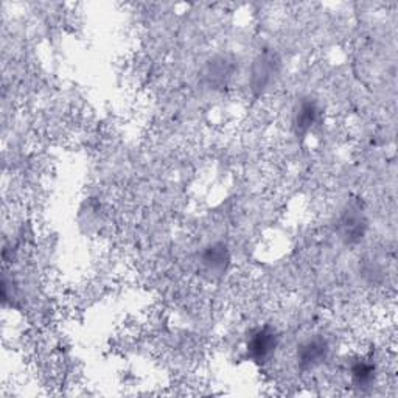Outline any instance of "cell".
Here are the masks:
<instances>
[{
  "label": "cell",
  "instance_id": "cell-1",
  "mask_svg": "<svg viewBox=\"0 0 398 398\" xmlns=\"http://www.w3.org/2000/svg\"><path fill=\"white\" fill-rule=\"evenodd\" d=\"M279 347V335L270 325L256 329L251 336L247 338L246 350L247 356L251 358L254 363H266L276 354Z\"/></svg>",
  "mask_w": 398,
  "mask_h": 398
},
{
  "label": "cell",
  "instance_id": "cell-2",
  "mask_svg": "<svg viewBox=\"0 0 398 398\" xmlns=\"http://www.w3.org/2000/svg\"><path fill=\"white\" fill-rule=\"evenodd\" d=\"M330 355L327 339L321 336L310 338L297 350V363L302 369H315L321 365Z\"/></svg>",
  "mask_w": 398,
  "mask_h": 398
},
{
  "label": "cell",
  "instance_id": "cell-3",
  "mask_svg": "<svg viewBox=\"0 0 398 398\" xmlns=\"http://www.w3.org/2000/svg\"><path fill=\"white\" fill-rule=\"evenodd\" d=\"M317 117H319V109L316 106V103L311 100H304L297 106V110L295 114V125L297 128V131L300 133L310 131L313 125L317 122Z\"/></svg>",
  "mask_w": 398,
  "mask_h": 398
},
{
  "label": "cell",
  "instance_id": "cell-4",
  "mask_svg": "<svg viewBox=\"0 0 398 398\" xmlns=\"http://www.w3.org/2000/svg\"><path fill=\"white\" fill-rule=\"evenodd\" d=\"M350 375L355 386L358 388L369 386L375 378V365L369 363V360H358L354 365H351Z\"/></svg>",
  "mask_w": 398,
  "mask_h": 398
},
{
  "label": "cell",
  "instance_id": "cell-5",
  "mask_svg": "<svg viewBox=\"0 0 398 398\" xmlns=\"http://www.w3.org/2000/svg\"><path fill=\"white\" fill-rule=\"evenodd\" d=\"M227 262H229V254L224 246H212L204 256V265L210 271H223Z\"/></svg>",
  "mask_w": 398,
  "mask_h": 398
}]
</instances>
